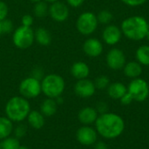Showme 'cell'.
<instances>
[{
  "mask_svg": "<svg viewBox=\"0 0 149 149\" xmlns=\"http://www.w3.org/2000/svg\"><path fill=\"white\" fill-rule=\"evenodd\" d=\"M95 128L103 138L112 140L122 134L125 129V122L119 114L107 112L98 116L95 121Z\"/></svg>",
  "mask_w": 149,
  "mask_h": 149,
  "instance_id": "cell-1",
  "label": "cell"
},
{
  "mask_svg": "<svg viewBox=\"0 0 149 149\" xmlns=\"http://www.w3.org/2000/svg\"><path fill=\"white\" fill-rule=\"evenodd\" d=\"M120 30L127 38L137 41L141 40L146 38L148 32V21L141 16H132L121 23Z\"/></svg>",
  "mask_w": 149,
  "mask_h": 149,
  "instance_id": "cell-2",
  "label": "cell"
},
{
  "mask_svg": "<svg viewBox=\"0 0 149 149\" xmlns=\"http://www.w3.org/2000/svg\"><path fill=\"white\" fill-rule=\"evenodd\" d=\"M5 114L12 122L24 120L31 112V105L27 99L20 96L10 98L5 105Z\"/></svg>",
  "mask_w": 149,
  "mask_h": 149,
  "instance_id": "cell-3",
  "label": "cell"
},
{
  "mask_svg": "<svg viewBox=\"0 0 149 149\" xmlns=\"http://www.w3.org/2000/svg\"><path fill=\"white\" fill-rule=\"evenodd\" d=\"M41 88L42 93L51 99H56L59 96H62L65 88V82L63 77L56 73H50L45 75L41 80Z\"/></svg>",
  "mask_w": 149,
  "mask_h": 149,
  "instance_id": "cell-4",
  "label": "cell"
},
{
  "mask_svg": "<svg viewBox=\"0 0 149 149\" xmlns=\"http://www.w3.org/2000/svg\"><path fill=\"white\" fill-rule=\"evenodd\" d=\"M35 41L34 31L31 27L19 26L17 27L12 34L13 45L21 50L28 49L32 45Z\"/></svg>",
  "mask_w": 149,
  "mask_h": 149,
  "instance_id": "cell-5",
  "label": "cell"
},
{
  "mask_svg": "<svg viewBox=\"0 0 149 149\" xmlns=\"http://www.w3.org/2000/svg\"><path fill=\"white\" fill-rule=\"evenodd\" d=\"M97 16L91 11H85L81 13L76 21V28L78 31L84 35L88 36L93 34L98 27Z\"/></svg>",
  "mask_w": 149,
  "mask_h": 149,
  "instance_id": "cell-6",
  "label": "cell"
},
{
  "mask_svg": "<svg viewBox=\"0 0 149 149\" xmlns=\"http://www.w3.org/2000/svg\"><path fill=\"white\" fill-rule=\"evenodd\" d=\"M18 91L20 95L27 100L37 98L42 93L41 81L31 76L27 77L19 84Z\"/></svg>",
  "mask_w": 149,
  "mask_h": 149,
  "instance_id": "cell-7",
  "label": "cell"
},
{
  "mask_svg": "<svg viewBox=\"0 0 149 149\" xmlns=\"http://www.w3.org/2000/svg\"><path fill=\"white\" fill-rule=\"evenodd\" d=\"M127 92L132 95L134 100H136L137 102H143L148 98L149 86L145 79L136 78L129 83Z\"/></svg>",
  "mask_w": 149,
  "mask_h": 149,
  "instance_id": "cell-8",
  "label": "cell"
},
{
  "mask_svg": "<svg viewBox=\"0 0 149 149\" xmlns=\"http://www.w3.org/2000/svg\"><path fill=\"white\" fill-rule=\"evenodd\" d=\"M49 15L53 21L57 23H63L69 17V8L65 3L57 1L51 3L49 6Z\"/></svg>",
  "mask_w": 149,
  "mask_h": 149,
  "instance_id": "cell-9",
  "label": "cell"
},
{
  "mask_svg": "<svg viewBox=\"0 0 149 149\" xmlns=\"http://www.w3.org/2000/svg\"><path fill=\"white\" fill-rule=\"evenodd\" d=\"M106 61L108 67L115 71L122 69L127 63L124 52L118 48H113L107 52Z\"/></svg>",
  "mask_w": 149,
  "mask_h": 149,
  "instance_id": "cell-10",
  "label": "cell"
},
{
  "mask_svg": "<svg viewBox=\"0 0 149 149\" xmlns=\"http://www.w3.org/2000/svg\"><path fill=\"white\" fill-rule=\"evenodd\" d=\"M77 141L84 146H92L97 142L98 133L90 126H83L79 127L76 133Z\"/></svg>",
  "mask_w": 149,
  "mask_h": 149,
  "instance_id": "cell-11",
  "label": "cell"
},
{
  "mask_svg": "<svg viewBox=\"0 0 149 149\" xmlns=\"http://www.w3.org/2000/svg\"><path fill=\"white\" fill-rule=\"evenodd\" d=\"M95 91L96 87L94 86V83L88 79H79L76 82L74 86V93L77 96L80 98H90L95 93Z\"/></svg>",
  "mask_w": 149,
  "mask_h": 149,
  "instance_id": "cell-12",
  "label": "cell"
},
{
  "mask_svg": "<svg viewBox=\"0 0 149 149\" xmlns=\"http://www.w3.org/2000/svg\"><path fill=\"white\" fill-rule=\"evenodd\" d=\"M121 36H122V31L120 28L113 24L107 25L104 29L102 33L103 41L109 45H114L118 44L121 38Z\"/></svg>",
  "mask_w": 149,
  "mask_h": 149,
  "instance_id": "cell-13",
  "label": "cell"
},
{
  "mask_svg": "<svg viewBox=\"0 0 149 149\" xmlns=\"http://www.w3.org/2000/svg\"><path fill=\"white\" fill-rule=\"evenodd\" d=\"M83 51L90 58H97L103 52V45L98 38H90L83 44Z\"/></svg>",
  "mask_w": 149,
  "mask_h": 149,
  "instance_id": "cell-14",
  "label": "cell"
},
{
  "mask_svg": "<svg viewBox=\"0 0 149 149\" xmlns=\"http://www.w3.org/2000/svg\"><path fill=\"white\" fill-rule=\"evenodd\" d=\"M98 116L99 113L95 108L91 107H86L79 112L78 119L84 126H90L95 123Z\"/></svg>",
  "mask_w": 149,
  "mask_h": 149,
  "instance_id": "cell-15",
  "label": "cell"
},
{
  "mask_svg": "<svg viewBox=\"0 0 149 149\" xmlns=\"http://www.w3.org/2000/svg\"><path fill=\"white\" fill-rule=\"evenodd\" d=\"M71 74L78 80L87 79L90 74V68L86 63L83 61H77L73 63L71 67Z\"/></svg>",
  "mask_w": 149,
  "mask_h": 149,
  "instance_id": "cell-16",
  "label": "cell"
},
{
  "mask_svg": "<svg viewBox=\"0 0 149 149\" xmlns=\"http://www.w3.org/2000/svg\"><path fill=\"white\" fill-rule=\"evenodd\" d=\"M124 74L130 79H136L139 78L142 73V66L137 61H130L126 63L123 67Z\"/></svg>",
  "mask_w": 149,
  "mask_h": 149,
  "instance_id": "cell-17",
  "label": "cell"
},
{
  "mask_svg": "<svg viewBox=\"0 0 149 149\" xmlns=\"http://www.w3.org/2000/svg\"><path fill=\"white\" fill-rule=\"evenodd\" d=\"M127 92V87L121 82H114L108 86L107 93L113 100H120L121 97Z\"/></svg>",
  "mask_w": 149,
  "mask_h": 149,
  "instance_id": "cell-18",
  "label": "cell"
},
{
  "mask_svg": "<svg viewBox=\"0 0 149 149\" xmlns=\"http://www.w3.org/2000/svg\"><path fill=\"white\" fill-rule=\"evenodd\" d=\"M26 119L29 125L36 130L41 129L45 123V116L40 113V111H31Z\"/></svg>",
  "mask_w": 149,
  "mask_h": 149,
  "instance_id": "cell-19",
  "label": "cell"
},
{
  "mask_svg": "<svg viewBox=\"0 0 149 149\" xmlns=\"http://www.w3.org/2000/svg\"><path fill=\"white\" fill-rule=\"evenodd\" d=\"M58 106L55 99L47 98L40 105V113L45 117H52L56 113Z\"/></svg>",
  "mask_w": 149,
  "mask_h": 149,
  "instance_id": "cell-20",
  "label": "cell"
},
{
  "mask_svg": "<svg viewBox=\"0 0 149 149\" xmlns=\"http://www.w3.org/2000/svg\"><path fill=\"white\" fill-rule=\"evenodd\" d=\"M35 40L36 42L42 45L47 46L52 43V35L51 32L45 27H38L35 31Z\"/></svg>",
  "mask_w": 149,
  "mask_h": 149,
  "instance_id": "cell-21",
  "label": "cell"
},
{
  "mask_svg": "<svg viewBox=\"0 0 149 149\" xmlns=\"http://www.w3.org/2000/svg\"><path fill=\"white\" fill-rule=\"evenodd\" d=\"M13 122L5 117H0V141L5 139L13 133Z\"/></svg>",
  "mask_w": 149,
  "mask_h": 149,
  "instance_id": "cell-22",
  "label": "cell"
},
{
  "mask_svg": "<svg viewBox=\"0 0 149 149\" xmlns=\"http://www.w3.org/2000/svg\"><path fill=\"white\" fill-rule=\"evenodd\" d=\"M137 61L141 65H149V45H144L140 46L135 53Z\"/></svg>",
  "mask_w": 149,
  "mask_h": 149,
  "instance_id": "cell-23",
  "label": "cell"
},
{
  "mask_svg": "<svg viewBox=\"0 0 149 149\" xmlns=\"http://www.w3.org/2000/svg\"><path fill=\"white\" fill-rule=\"evenodd\" d=\"M32 12L35 17L42 18L46 17L49 14V6L45 1H41L37 3H34L32 8Z\"/></svg>",
  "mask_w": 149,
  "mask_h": 149,
  "instance_id": "cell-24",
  "label": "cell"
},
{
  "mask_svg": "<svg viewBox=\"0 0 149 149\" xmlns=\"http://www.w3.org/2000/svg\"><path fill=\"white\" fill-rule=\"evenodd\" d=\"M20 146L19 140L14 136H9L0 141V149H18Z\"/></svg>",
  "mask_w": 149,
  "mask_h": 149,
  "instance_id": "cell-25",
  "label": "cell"
},
{
  "mask_svg": "<svg viewBox=\"0 0 149 149\" xmlns=\"http://www.w3.org/2000/svg\"><path fill=\"white\" fill-rule=\"evenodd\" d=\"M113 13L110 10H103L101 11H100L97 15V18H98V22L104 24H109L112 20H113Z\"/></svg>",
  "mask_w": 149,
  "mask_h": 149,
  "instance_id": "cell-26",
  "label": "cell"
},
{
  "mask_svg": "<svg viewBox=\"0 0 149 149\" xmlns=\"http://www.w3.org/2000/svg\"><path fill=\"white\" fill-rule=\"evenodd\" d=\"M93 83H94L96 89L103 90V89H106L108 87V86L110 85V80H109L108 77H107L106 75H100L95 79V81Z\"/></svg>",
  "mask_w": 149,
  "mask_h": 149,
  "instance_id": "cell-27",
  "label": "cell"
},
{
  "mask_svg": "<svg viewBox=\"0 0 149 149\" xmlns=\"http://www.w3.org/2000/svg\"><path fill=\"white\" fill-rule=\"evenodd\" d=\"M13 133H14V137H16L17 139H22L26 135L27 133V127L23 125L20 124L18 126H17L14 129H13Z\"/></svg>",
  "mask_w": 149,
  "mask_h": 149,
  "instance_id": "cell-28",
  "label": "cell"
},
{
  "mask_svg": "<svg viewBox=\"0 0 149 149\" xmlns=\"http://www.w3.org/2000/svg\"><path fill=\"white\" fill-rule=\"evenodd\" d=\"M8 13H9L8 4L5 2L0 0V21L7 18Z\"/></svg>",
  "mask_w": 149,
  "mask_h": 149,
  "instance_id": "cell-29",
  "label": "cell"
},
{
  "mask_svg": "<svg viewBox=\"0 0 149 149\" xmlns=\"http://www.w3.org/2000/svg\"><path fill=\"white\" fill-rule=\"evenodd\" d=\"M22 25L25 27H31L34 22V18L31 14H24L21 18Z\"/></svg>",
  "mask_w": 149,
  "mask_h": 149,
  "instance_id": "cell-30",
  "label": "cell"
},
{
  "mask_svg": "<svg viewBox=\"0 0 149 149\" xmlns=\"http://www.w3.org/2000/svg\"><path fill=\"white\" fill-rule=\"evenodd\" d=\"M31 76L41 81L42 79L45 77L44 71H43V69H42L41 67H35V68L31 71Z\"/></svg>",
  "mask_w": 149,
  "mask_h": 149,
  "instance_id": "cell-31",
  "label": "cell"
},
{
  "mask_svg": "<svg viewBox=\"0 0 149 149\" xmlns=\"http://www.w3.org/2000/svg\"><path fill=\"white\" fill-rule=\"evenodd\" d=\"M125 4L131 6V7H136L144 4L148 0H121Z\"/></svg>",
  "mask_w": 149,
  "mask_h": 149,
  "instance_id": "cell-32",
  "label": "cell"
},
{
  "mask_svg": "<svg viewBox=\"0 0 149 149\" xmlns=\"http://www.w3.org/2000/svg\"><path fill=\"white\" fill-rule=\"evenodd\" d=\"M107 108H108L107 104L103 102V101H100V102H99L97 104L95 109H96V111L98 112L99 114H103V113H107Z\"/></svg>",
  "mask_w": 149,
  "mask_h": 149,
  "instance_id": "cell-33",
  "label": "cell"
},
{
  "mask_svg": "<svg viewBox=\"0 0 149 149\" xmlns=\"http://www.w3.org/2000/svg\"><path fill=\"white\" fill-rule=\"evenodd\" d=\"M120 103H121L122 105L127 106V105L131 104V103L134 101V99H133L132 95H131L128 92H127V93L121 97V99H120Z\"/></svg>",
  "mask_w": 149,
  "mask_h": 149,
  "instance_id": "cell-34",
  "label": "cell"
},
{
  "mask_svg": "<svg viewBox=\"0 0 149 149\" xmlns=\"http://www.w3.org/2000/svg\"><path fill=\"white\" fill-rule=\"evenodd\" d=\"M68 5H70L71 7H73V8H79V6H81L85 0H66Z\"/></svg>",
  "mask_w": 149,
  "mask_h": 149,
  "instance_id": "cell-35",
  "label": "cell"
},
{
  "mask_svg": "<svg viewBox=\"0 0 149 149\" xmlns=\"http://www.w3.org/2000/svg\"><path fill=\"white\" fill-rule=\"evenodd\" d=\"M94 149H108V146L104 141H99L94 144Z\"/></svg>",
  "mask_w": 149,
  "mask_h": 149,
  "instance_id": "cell-36",
  "label": "cell"
},
{
  "mask_svg": "<svg viewBox=\"0 0 149 149\" xmlns=\"http://www.w3.org/2000/svg\"><path fill=\"white\" fill-rule=\"evenodd\" d=\"M4 35V32H3V25H2V21H0V37Z\"/></svg>",
  "mask_w": 149,
  "mask_h": 149,
  "instance_id": "cell-37",
  "label": "cell"
},
{
  "mask_svg": "<svg viewBox=\"0 0 149 149\" xmlns=\"http://www.w3.org/2000/svg\"><path fill=\"white\" fill-rule=\"evenodd\" d=\"M44 1H45L46 3H55V2H57V1H59V0H44Z\"/></svg>",
  "mask_w": 149,
  "mask_h": 149,
  "instance_id": "cell-38",
  "label": "cell"
},
{
  "mask_svg": "<svg viewBox=\"0 0 149 149\" xmlns=\"http://www.w3.org/2000/svg\"><path fill=\"white\" fill-rule=\"evenodd\" d=\"M41 1H43V0H31V3H37L41 2Z\"/></svg>",
  "mask_w": 149,
  "mask_h": 149,
  "instance_id": "cell-39",
  "label": "cell"
},
{
  "mask_svg": "<svg viewBox=\"0 0 149 149\" xmlns=\"http://www.w3.org/2000/svg\"><path fill=\"white\" fill-rule=\"evenodd\" d=\"M18 149H29V148H28L27 147H25V146H20Z\"/></svg>",
  "mask_w": 149,
  "mask_h": 149,
  "instance_id": "cell-40",
  "label": "cell"
},
{
  "mask_svg": "<svg viewBox=\"0 0 149 149\" xmlns=\"http://www.w3.org/2000/svg\"><path fill=\"white\" fill-rule=\"evenodd\" d=\"M146 38H147V39L149 41V31L148 32V34H147V36H146Z\"/></svg>",
  "mask_w": 149,
  "mask_h": 149,
  "instance_id": "cell-41",
  "label": "cell"
},
{
  "mask_svg": "<svg viewBox=\"0 0 149 149\" xmlns=\"http://www.w3.org/2000/svg\"><path fill=\"white\" fill-rule=\"evenodd\" d=\"M148 27H149V21H148Z\"/></svg>",
  "mask_w": 149,
  "mask_h": 149,
  "instance_id": "cell-42",
  "label": "cell"
}]
</instances>
